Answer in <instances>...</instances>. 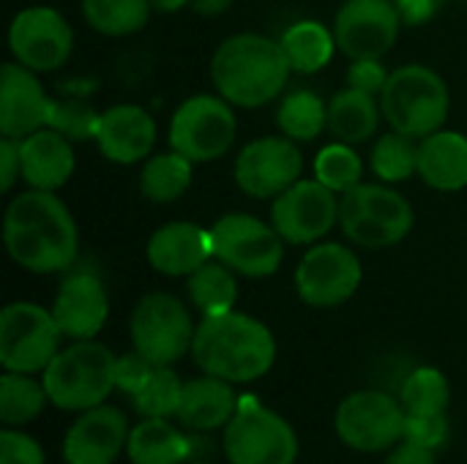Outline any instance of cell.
I'll return each mask as SVG.
<instances>
[{"label":"cell","mask_w":467,"mask_h":464,"mask_svg":"<svg viewBox=\"0 0 467 464\" xmlns=\"http://www.w3.org/2000/svg\"><path fill=\"white\" fill-rule=\"evenodd\" d=\"M8 257L27 273H63L79 252V230L55 191L27 189L16 194L3 216Z\"/></svg>","instance_id":"obj_1"},{"label":"cell","mask_w":467,"mask_h":464,"mask_svg":"<svg viewBox=\"0 0 467 464\" xmlns=\"http://www.w3.org/2000/svg\"><path fill=\"white\" fill-rule=\"evenodd\" d=\"M192 361L202 375L233 386L254 383L274 369L276 339L263 320L233 309L197 323Z\"/></svg>","instance_id":"obj_2"},{"label":"cell","mask_w":467,"mask_h":464,"mask_svg":"<svg viewBox=\"0 0 467 464\" xmlns=\"http://www.w3.org/2000/svg\"><path fill=\"white\" fill-rule=\"evenodd\" d=\"M290 63L279 41L260 33L224 38L211 57V82L233 107L257 109L271 104L290 79Z\"/></svg>","instance_id":"obj_3"},{"label":"cell","mask_w":467,"mask_h":464,"mask_svg":"<svg viewBox=\"0 0 467 464\" xmlns=\"http://www.w3.org/2000/svg\"><path fill=\"white\" fill-rule=\"evenodd\" d=\"M115 364L118 356L96 339H82L60 347L52 364L41 372L49 405L63 413H85L104 405L118 388Z\"/></svg>","instance_id":"obj_4"},{"label":"cell","mask_w":467,"mask_h":464,"mask_svg":"<svg viewBox=\"0 0 467 464\" xmlns=\"http://www.w3.org/2000/svg\"><path fill=\"white\" fill-rule=\"evenodd\" d=\"M449 107L451 96L446 79L424 63L394 68L380 93V109L389 126L413 139L443 129Z\"/></svg>","instance_id":"obj_5"},{"label":"cell","mask_w":467,"mask_h":464,"mask_svg":"<svg viewBox=\"0 0 467 464\" xmlns=\"http://www.w3.org/2000/svg\"><path fill=\"white\" fill-rule=\"evenodd\" d=\"M416 224L413 205L391 183H358L339 194V227L350 243L389 249L402 243Z\"/></svg>","instance_id":"obj_6"},{"label":"cell","mask_w":467,"mask_h":464,"mask_svg":"<svg viewBox=\"0 0 467 464\" xmlns=\"http://www.w3.org/2000/svg\"><path fill=\"white\" fill-rule=\"evenodd\" d=\"M131 347L153 366H172L192 356L197 325L186 304L170 293H148L137 301L129 320Z\"/></svg>","instance_id":"obj_7"},{"label":"cell","mask_w":467,"mask_h":464,"mask_svg":"<svg viewBox=\"0 0 467 464\" xmlns=\"http://www.w3.org/2000/svg\"><path fill=\"white\" fill-rule=\"evenodd\" d=\"M222 449L230 464L298 462V435L290 421L254 399H241L238 413L224 427Z\"/></svg>","instance_id":"obj_8"},{"label":"cell","mask_w":467,"mask_h":464,"mask_svg":"<svg viewBox=\"0 0 467 464\" xmlns=\"http://www.w3.org/2000/svg\"><path fill=\"white\" fill-rule=\"evenodd\" d=\"M208 230L213 257L230 265L238 276L268 279L282 268L287 241L274 224L252 213H224Z\"/></svg>","instance_id":"obj_9"},{"label":"cell","mask_w":467,"mask_h":464,"mask_svg":"<svg viewBox=\"0 0 467 464\" xmlns=\"http://www.w3.org/2000/svg\"><path fill=\"white\" fill-rule=\"evenodd\" d=\"M63 331L52 309L33 301H14L0 312V364L3 372L38 375L60 353Z\"/></svg>","instance_id":"obj_10"},{"label":"cell","mask_w":467,"mask_h":464,"mask_svg":"<svg viewBox=\"0 0 467 464\" xmlns=\"http://www.w3.org/2000/svg\"><path fill=\"white\" fill-rule=\"evenodd\" d=\"M238 134V118L233 104L219 93H200L186 98L170 120V148L192 159L194 164H208L222 159Z\"/></svg>","instance_id":"obj_11"},{"label":"cell","mask_w":467,"mask_h":464,"mask_svg":"<svg viewBox=\"0 0 467 464\" xmlns=\"http://www.w3.org/2000/svg\"><path fill=\"white\" fill-rule=\"evenodd\" d=\"M408 413L386 391H356L345 397L334 416L339 440L358 454H383L405 440Z\"/></svg>","instance_id":"obj_12"},{"label":"cell","mask_w":467,"mask_h":464,"mask_svg":"<svg viewBox=\"0 0 467 464\" xmlns=\"http://www.w3.org/2000/svg\"><path fill=\"white\" fill-rule=\"evenodd\" d=\"M364 279L358 254L345 243H312L296 268V293L312 309L348 304Z\"/></svg>","instance_id":"obj_13"},{"label":"cell","mask_w":467,"mask_h":464,"mask_svg":"<svg viewBox=\"0 0 467 464\" xmlns=\"http://www.w3.org/2000/svg\"><path fill=\"white\" fill-rule=\"evenodd\" d=\"M8 49L16 63L47 74L66 66L74 52V30L52 5H27L8 25Z\"/></svg>","instance_id":"obj_14"},{"label":"cell","mask_w":467,"mask_h":464,"mask_svg":"<svg viewBox=\"0 0 467 464\" xmlns=\"http://www.w3.org/2000/svg\"><path fill=\"white\" fill-rule=\"evenodd\" d=\"M271 224L290 246L320 243L339 224V194L317 178H301L274 197Z\"/></svg>","instance_id":"obj_15"},{"label":"cell","mask_w":467,"mask_h":464,"mask_svg":"<svg viewBox=\"0 0 467 464\" xmlns=\"http://www.w3.org/2000/svg\"><path fill=\"white\" fill-rule=\"evenodd\" d=\"M304 175V156L290 137H260L241 148L235 159V183L244 194L274 200L298 183Z\"/></svg>","instance_id":"obj_16"},{"label":"cell","mask_w":467,"mask_h":464,"mask_svg":"<svg viewBox=\"0 0 467 464\" xmlns=\"http://www.w3.org/2000/svg\"><path fill=\"white\" fill-rule=\"evenodd\" d=\"M402 25L394 0H345L334 16V36L345 57L383 60L397 44Z\"/></svg>","instance_id":"obj_17"},{"label":"cell","mask_w":467,"mask_h":464,"mask_svg":"<svg viewBox=\"0 0 467 464\" xmlns=\"http://www.w3.org/2000/svg\"><path fill=\"white\" fill-rule=\"evenodd\" d=\"M129 418L120 407L107 402L77 413V421L66 429L63 438V462L66 464H112L129 443Z\"/></svg>","instance_id":"obj_18"},{"label":"cell","mask_w":467,"mask_h":464,"mask_svg":"<svg viewBox=\"0 0 467 464\" xmlns=\"http://www.w3.org/2000/svg\"><path fill=\"white\" fill-rule=\"evenodd\" d=\"M52 317L66 339H96L109 317V295L104 282L90 271L68 273L55 293Z\"/></svg>","instance_id":"obj_19"},{"label":"cell","mask_w":467,"mask_h":464,"mask_svg":"<svg viewBox=\"0 0 467 464\" xmlns=\"http://www.w3.org/2000/svg\"><path fill=\"white\" fill-rule=\"evenodd\" d=\"M52 98L44 93L38 71L22 63H5L0 74V134L25 139L49 123Z\"/></svg>","instance_id":"obj_20"},{"label":"cell","mask_w":467,"mask_h":464,"mask_svg":"<svg viewBox=\"0 0 467 464\" xmlns=\"http://www.w3.org/2000/svg\"><path fill=\"white\" fill-rule=\"evenodd\" d=\"M96 145L112 164L131 167L148 161L156 145V120L140 104H115L101 112Z\"/></svg>","instance_id":"obj_21"},{"label":"cell","mask_w":467,"mask_h":464,"mask_svg":"<svg viewBox=\"0 0 467 464\" xmlns=\"http://www.w3.org/2000/svg\"><path fill=\"white\" fill-rule=\"evenodd\" d=\"M148 265L161 276H192L208 260H213L211 230L194 222H170L159 227L145 246Z\"/></svg>","instance_id":"obj_22"},{"label":"cell","mask_w":467,"mask_h":464,"mask_svg":"<svg viewBox=\"0 0 467 464\" xmlns=\"http://www.w3.org/2000/svg\"><path fill=\"white\" fill-rule=\"evenodd\" d=\"M71 145H74L71 139H66L60 131H55L49 126L19 139L22 180L27 183V189L57 191L60 186H66L77 167Z\"/></svg>","instance_id":"obj_23"},{"label":"cell","mask_w":467,"mask_h":464,"mask_svg":"<svg viewBox=\"0 0 467 464\" xmlns=\"http://www.w3.org/2000/svg\"><path fill=\"white\" fill-rule=\"evenodd\" d=\"M241 399L233 388V383L202 375L189 383H183V397L178 407V424L192 432H213L224 429L233 416L238 413Z\"/></svg>","instance_id":"obj_24"},{"label":"cell","mask_w":467,"mask_h":464,"mask_svg":"<svg viewBox=\"0 0 467 464\" xmlns=\"http://www.w3.org/2000/svg\"><path fill=\"white\" fill-rule=\"evenodd\" d=\"M419 178L435 191H462L467 186V137L438 129L419 139Z\"/></svg>","instance_id":"obj_25"},{"label":"cell","mask_w":467,"mask_h":464,"mask_svg":"<svg viewBox=\"0 0 467 464\" xmlns=\"http://www.w3.org/2000/svg\"><path fill=\"white\" fill-rule=\"evenodd\" d=\"M192 440L170 418H142L131 427L126 457L131 464H186Z\"/></svg>","instance_id":"obj_26"},{"label":"cell","mask_w":467,"mask_h":464,"mask_svg":"<svg viewBox=\"0 0 467 464\" xmlns=\"http://www.w3.org/2000/svg\"><path fill=\"white\" fill-rule=\"evenodd\" d=\"M383 109H380V98H375L372 93L356 90V88H345L337 90L328 98V131L348 145H358L367 142L378 126H380Z\"/></svg>","instance_id":"obj_27"},{"label":"cell","mask_w":467,"mask_h":464,"mask_svg":"<svg viewBox=\"0 0 467 464\" xmlns=\"http://www.w3.org/2000/svg\"><path fill=\"white\" fill-rule=\"evenodd\" d=\"M279 44L287 55L290 68L298 74H317L334 60V52L339 49L334 27L317 19H301L290 25L279 38Z\"/></svg>","instance_id":"obj_28"},{"label":"cell","mask_w":467,"mask_h":464,"mask_svg":"<svg viewBox=\"0 0 467 464\" xmlns=\"http://www.w3.org/2000/svg\"><path fill=\"white\" fill-rule=\"evenodd\" d=\"M238 273L224 265L222 260H208L202 268H197L192 276H186V290L192 298V306L202 317L233 312L238 304Z\"/></svg>","instance_id":"obj_29"},{"label":"cell","mask_w":467,"mask_h":464,"mask_svg":"<svg viewBox=\"0 0 467 464\" xmlns=\"http://www.w3.org/2000/svg\"><path fill=\"white\" fill-rule=\"evenodd\" d=\"M192 175H194L192 159H186L178 150L159 153L145 161L140 172V191L145 200L167 205L186 194V189L192 186Z\"/></svg>","instance_id":"obj_30"},{"label":"cell","mask_w":467,"mask_h":464,"mask_svg":"<svg viewBox=\"0 0 467 464\" xmlns=\"http://www.w3.org/2000/svg\"><path fill=\"white\" fill-rule=\"evenodd\" d=\"M276 126L296 142H315L328 129V101L312 90H293L276 109Z\"/></svg>","instance_id":"obj_31"},{"label":"cell","mask_w":467,"mask_h":464,"mask_svg":"<svg viewBox=\"0 0 467 464\" xmlns=\"http://www.w3.org/2000/svg\"><path fill=\"white\" fill-rule=\"evenodd\" d=\"M150 0H82L85 22L112 38L140 33L150 19Z\"/></svg>","instance_id":"obj_32"},{"label":"cell","mask_w":467,"mask_h":464,"mask_svg":"<svg viewBox=\"0 0 467 464\" xmlns=\"http://www.w3.org/2000/svg\"><path fill=\"white\" fill-rule=\"evenodd\" d=\"M47 405H49V397L44 391V383L33 380V375L3 372V377H0V421L5 427L16 429V427L36 421Z\"/></svg>","instance_id":"obj_33"},{"label":"cell","mask_w":467,"mask_h":464,"mask_svg":"<svg viewBox=\"0 0 467 464\" xmlns=\"http://www.w3.org/2000/svg\"><path fill=\"white\" fill-rule=\"evenodd\" d=\"M400 402L408 416H446L451 405V386L441 369L419 366L405 377Z\"/></svg>","instance_id":"obj_34"},{"label":"cell","mask_w":467,"mask_h":464,"mask_svg":"<svg viewBox=\"0 0 467 464\" xmlns=\"http://www.w3.org/2000/svg\"><path fill=\"white\" fill-rule=\"evenodd\" d=\"M369 164L383 183H405L419 175V142L391 129L375 139Z\"/></svg>","instance_id":"obj_35"},{"label":"cell","mask_w":467,"mask_h":464,"mask_svg":"<svg viewBox=\"0 0 467 464\" xmlns=\"http://www.w3.org/2000/svg\"><path fill=\"white\" fill-rule=\"evenodd\" d=\"M183 397V380L172 366H153L148 380L129 397L140 418H175Z\"/></svg>","instance_id":"obj_36"},{"label":"cell","mask_w":467,"mask_h":464,"mask_svg":"<svg viewBox=\"0 0 467 464\" xmlns=\"http://www.w3.org/2000/svg\"><path fill=\"white\" fill-rule=\"evenodd\" d=\"M315 178L328 186L337 194H345L350 189H356L358 183H364V164L361 156L353 150V145L348 142H331L326 145L317 159H315Z\"/></svg>","instance_id":"obj_37"},{"label":"cell","mask_w":467,"mask_h":464,"mask_svg":"<svg viewBox=\"0 0 467 464\" xmlns=\"http://www.w3.org/2000/svg\"><path fill=\"white\" fill-rule=\"evenodd\" d=\"M99 123H101V112H96L90 104L79 101V98H52V112H49V129L60 131L66 139L71 142H85V139H96L99 134Z\"/></svg>","instance_id":"obj_38"},{"label":"cell","mask_w":467,"mask_h":464,"mask_svg":"<svg viewBox=\"0 0 467 464\" xmlns=\"http://www.w3.org/2000/svg\"><path fill=\"white\" fill-rule=\"evenodd\" d=\"M405 440L438 454L449 443V418L446 416H408Z\"/></svg>","instance_id":"obj_39"},{"label":"cell","mask_w":467,"mask_h":464,"mask_svg":"<svg viewBox=\"0 0 467 464\" xmlns=\"http://www.w3.org/2000/svg\"><path fill=\"white\" fill-rule=\"evenodd\" d=\"M44 449L38 446L36 438L5 427L0 432V464H44Z\"/></svg>","instance_id":"obj_40"},{"label":"cell","mask_w":467,"mask_h":464,"mask_svg":"<svg viewBox=\"0 0 467 464\" xmlns=\"http://www.w3.org/2000/svg\"><path fill=\"white\" fill-rule=\"evenodd\" d=\"M391 71L383 66V60L378 57H367V60H350V68H348V85L356 88V90H364V93H372V96H380L386 82H389Z\"/></svg>","instance_id":"obj_41"},{"label":"cell","mask_w":467,"mask_h":464,"mask_svg":"<svg viewBox=\"0 0 467 464\" xmlns=\"http://www.w3.org/2000/svg\"><path fill=\"white\" fill-rule=\"evenodd\" d=\"M150 372H153L150 361H145L140 353H129V356H120L115 364V383L126 397H131L148 380Z\"/></svg>","instance_id":"obj_42"},{"label":"cell","mask_w":467,"mask_h":464,"mask_svg":"<svg viewBox=\"0 0 467 464\" xmlns=\"http://www.w3.org/2000/svg\"><path fill=\"white\" fill-rule=\"evenodd\" d=\"M19 178H22V150H19V139L0 137V191L8 194Z\"/></svg>","instance_id":"obj_43"},{"label":"cell","mask_w":467,"mask_h":464,"mask_svg":"<svg viewBox=\"0 0 467 464\" xmlns=\"http://www.w3.org/2000/svg\"><path fill=\"white\" fill-rule=\"evenodd\" d=\"M394 3L405 25H424L443 5V0H394Z\"/></svg>","instance_id":"obj_44"},{"label":"cell","mask_w":467,"mask_h":464,"mask_svg":"<svg viewBox=\"0 0 467 464\" xmlns=\"http://www.w3.org/2000/svg\"><path fill=\"white\" fill-rule=\"evenodd\" d=\"M386 464H438V457H435V451H430L424 446H416V443L402 440L400 446H394L389 451Z\"/></svg>","instance_id":"obj_45"},{"label":"cell","mask_w":467,"mask_h":464,"mask_svg":"<svg viewBox=\"0 0 467 464\" xmlns=\"http://www.w3.org/2000/svg\"><path fill=\"white\" fill-rule=\"evenodd\" d=\"M235 0H192V8L202 16H216V14H224Z\"/></svg>","instance_id":"obj_46"},{"label":"cell","mask_w":467,"mask_h":464,"mask_svg":"<svg viewBox=\"0 0 467 464\" xmlns=\"http://www.w3.org/2000/svg\"><path fill=\"white\" fill-rule=\"evenodd\" d=\"M150 5H153L156 11H164V14H175V11L192 5V0H150Z\"/></svg>","instance_id":"obj_47"},{"label":"cell","mask_w":467,"mask_h":464,"mask_svg":"<svg viewBox=\"0 0 467 464\" xmlns=\"http://www.w3.org/2000/svg\"><path fill=\"white\" fill-rule=\"evenodd\" d=\"M186 464H208V462H186Z\"/></svg>","instance_id":"obj_48"}]
</instances>
